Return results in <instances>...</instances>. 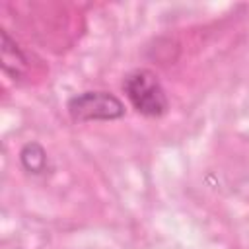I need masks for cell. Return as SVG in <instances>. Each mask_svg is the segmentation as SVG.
<instances>
[{"label": "cell", "instance_id": "4", "mask_svg": "<svg viewBox=\"0 0 249 249\" xmlns=\"http://www.w3.org/2000/svg\"><path fill=\"white\" fill-rule=\"evenodd\" d=\"M19 161L29 173H43L47 169V152L37 142H27L19 152Z\"/></svg>", "mask_w": 249, "mask_h": 249}, {"label": "cell", "instance_id": "1", "mask_svg": "<svg viewBox=\"0 0 249 249\" xmlns=\"http://www.w3.org/2000/svg\"><path fill=\"white\" fill-rule=\"evenodd\" d=\"M123 89L130 105L144 117H163L169 109L165 89L152 70H132L130 74H126Z\"/></svg>", "mask_w": 249, "mask_h": 249}, {"label": "cell", "instance_id": "2", "mask_svg": "<svg viewBox=\"0 0 249 249\" xmlns=\"http://www.w3.org/2000/svg\"><path fill=\"white\" fill-rule=\"evenodd\" d=\"M66 109L76 123L115 121L124 117V103L109 91H82L68 99Z\"/></svg>", "mask_w": 249, "mask_h": 249}, {"label": "cell", "instance_id": "3", "mask_svg": "<svg viewBox=\"0 0 249 249\" xmlns=\"http://www.w3.org/2000/svg\"><path fill=\"white\" fill-rule=\"evenodd\" d=\"M2 70L14 80L21 78L27 70V58L21 49L10 39L8 31L2 29Z\"/></svg>", "mask_w": 249, "mask_h": 249}]
</instances>
